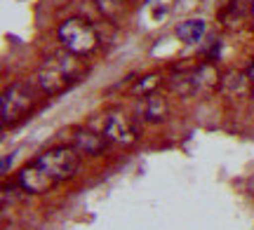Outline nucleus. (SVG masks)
<instances>
[{
	"mask_svg": "<svg viewBox=\"0 0 254 230\" xmlns=\"http://www.w3.org/2000/svg\"><path fill=\"white\" fill-rule=\"evenodd\" d=\"M85 73V66L75 54L66 52L62 56H52L45 64L40 66L36 80L38 87L45 94H62L66 92L71 85L80 80V75Z\"/></svg>",
	"mask_w": 254,
	"mask_h": 230,
	"instance_id": "1",
	"label": "nucleus"
},
{
	"mask_svg": "<svg viewBox=\"0 0 254 230\" xmlns=\"http://www.w3.org/2000/svg\"><path fill=\"white\" fill-rule=\"evenodd\" d=\"M36 94H38L36 87L31 83L19 80V83L9 85L7 90L2 92V99H0V120H2V127L7 129L26 118L28 113L33 111V106L38 103Z\"/></svg>",
	"mask_w": 254,
	"mask_h": 230,
	"instance_id": "2",
	"label": "nucleus"
},
{
	"mask_svg": "<svg viewBox=\"0 0 254 230\" xmlns=\"http://www.w3.org/2000/svg\"><path fill=\"white\" fill-rule=\"evenodd\" d=\"M33 165H36L47 179H52L57 185V184L68 181L71 176H75L78 167H80V157H78V150H75V148L59 146V148H52V150L43 153L40 157H36Z\"/></svg>",
	"mask_w": 254,
	"mask_h": 230,
	"instance_id": "3",
	"label": "nucleus"
},
{
	"mask_svg": "<svg viewBox=\"0 0 254 230\" xmlns=\"http://www.w3.org/2000/svg\"><path fill=\"white\" fill-rule=\"evenodd\" d=\"M59 40L66 47V52H71L75 56H87L99 45V33L90 21L73 17L59 26Z\"/></svg>",
	"mask_w": 254,
	"mask_h": 230,
	"instance_id": "4",
	"label": "nucleus"
},
{
	"mask_svg": "<svg viewBox=\"0 0 254 230\" xmlns=\"http://www.w3.org/2000/svg\"><path fill=\"white\" fill-rule=\"evenodd\" d=\"M104 134L109 138L111 143L123 148H129L136 143L139 138V132H136L134 120L125 115V113H111L106 118V125H104Z\"/></svg>",
	"mask_w": 254,
	"mask_h": 230,
	"instance_id": "5",
	"label": "nucleus"
},
{
	"mask_svg": "<svg viewBox=\"0 0 254 230\" xmlns=\"http://www.w3.org/2000/svg\"><path fill=\"white\" fill-rule=\"evenodd\" d=\"M17 185L24 190V193H31V195H40V193H47L55 188V181L47 179L40 169H38L33 162L26 165L21 172H19V179H17Z\"/></svg>",
	"mask_w": 254,
	"mask_h": 230,
	"instance_id": "6",
	"label": "nucleus"
},
{
	"mask_svg": "<svg viewBox=\"0 0 254 230\" xmlns=\"http://www.w3.org/2000/svg\"><path fill=\"white\" fill-rule=\"evenodd\" d=\"M190 85H193V94H209L217 90L219 85V71L214 68L212 61L200 64L195 71H190Z\"/></svg>",
	"mask_w": 254,
	"mask_h": 230,
	"instance_id": "7",
	"label": "nucleus"
},
{
	"mask_svg": "<svg viewBox=\"0 0 254 230\" xmlns=\"http://www.w3.org/2000/svg\"><path fill=\"white\" fill-rule=\"evenodd\" d=\"M106 143H109L106 134H97L92 129H82L75 134V150H80L85 155H99L106 148Z\"/></svg>",
	"mask_w": 254,
	"mask_h": 230,
	"instance_id": "8",
	"label": "nucleus"
},
{
	"mask_svg": "<svg viewBox=\"0 0 254 230\" xmlns=\"http://www.w3.org/2000/svg\"><path fill=\"white\" fill-rule=\"evenodd\" d=\"M141 113H144V120H148V122H163L167 118V103L160 94L151 92L146 94L144 103H141Z\"/></svg>",
	"mask_w": 254,
	"mask_h": 230,
	"instance_id": "9",
	"label": "nucleus"
},
{
	"mask_svg": "<svg viewBox=\"0 0 254 230\" xmlns=\"http://www.w3.org/2000/svg\"><path fill=\"white\" fill-rule=\"evenodd\" d=\"M205 31H207V26H205L202 19H189V21H182L177 26V38L182 43H186V45H195V43L202 40Z\"/></svg>",
	"mask_w": 254,
	"mask_h": 230,
	"instance_id": "10",
	"label": "nucleus"
},
{
	"mask_svg": "<svg viewBox=\"0 0 254 230\" xmlns=\"http://www.w3.org/2000/svg\"><path fill=\"white\" fill-rule=\"evenodd\" d=\"M97 7H99L101 17L106 21H120L125 14V2L127 0H94Z\"/></svg>",
	"mask_w": 254,
	"mask_h": 230,
	"instance_id": "11",
	"label": "nucleus"
},
{
	"mask_svg": "<svg viewBox=\"0 0 254 230\" xmlns=\"http://www.w3.org/2000/svg\"><path fill=\"white\" fill-rule=\"evenodd\" d=\"M155 83H158V78H155V75H146V80H139V83H136L134 92L151 94V92H153V87H155Z\"/></svg>",
	"mask_w": 254,
	"mask_h": 230,
	"instance_id": "12",
	"label": "nucleus"
},
{
	"mask_svg": "<svg viewBox=\"0 0 254 230\" xmlns=\"http://www.w3.org/2000/svg\"><path fill=\"white\" fill-rule=\"evenodd\" d=\"M9 160H12V157H5V160H2V172H7V167H9Z\"/></svg>",
	"mask_w": 254,
	"mask_h": 230,
	"instance_id": "13",
	"label": "nucleus"
},
{
	"mask_svg": "<svg viewBox=\"0 0 254 230\" xmlns=\"http://www.w3.org/2000/svg\"><path fill=\"white\" fill-rule=\"evenodd\" d=\"M252 17H254V2H252Z\"/></svg>",
	"mask_w": 254,
	"mask_h": 230,
	"instance_id": "14",
	"label": "nucleus"
},
{
	"mask_svg": "<svg viewBox=\"0 0 254 230\" xmlns=\"http://www.w3.org/2000/svg\"><path fill=\"white\" fill-rule=\"evenodd\" d=\"M127 2H132V0H127Z\"/></svg>",
	"mask_w": 254,
	"mask_h": 230,
	"instance_id": "15",
	"label": "nucleus"
}]
</instances>
